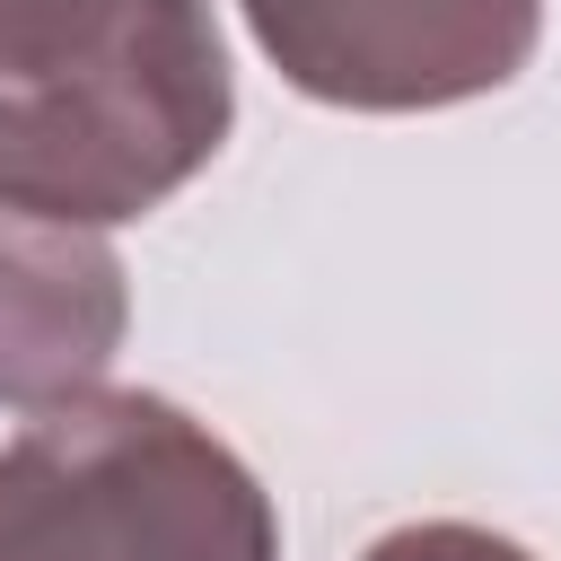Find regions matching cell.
Returning <instances> with one entry per match:
<instances>
[{
  "label": "cell",
  "instance_id": "cell-3",
  "mask_svg": "<svg viewBox=\"0 0 561 561\" xmlns=\"http://www.w3.org/2000/svg\"><path fill=\"white\" fill-rule=\"evenodd\" d=\"M263 61L342 114H438L508 88L543 44V0H237Z\"/></svg>",
  "mask_w": 561,
  "mask_h": 561
},
{
  "label": "cell",
  "instance_id": "cell-5",
  "mask_svg": "<svg viewBox=\"0 0 561 561\" xmlns=\"http://www.w3.org/2000/svg\"><path fill=\"white\" fill-rule=\"evenodd\" d=\"M359 561H535L517 535H491L473 517H412V526H386Z\"/></svg>",
  "mask_w": 561,
  "mask_h": 561
},
{
  "label": "cell",
  "instance_id": "cell-4",
  "mask_svg": "<svg viewBox=\"0 0 561 561\" xmlns=\"http://www.w3.org/2000/svg\"><path fill=\"white\" fill-rule=\"evenodd\" d=\"M131 333V280L105 228L0 202V412H61L105 386Z\"/></svg>",
  "mask_w": 561,
  "mask_h": 561
},
{
  "label": "cell",
  "instance_id": "cell-1",
  "mask_svg": "<svg viewBox=\"0 0 561 561\" xmlns=\"http://www.w3.org/2000/svg\"><path fill=\"white\" fill-rule=\"evenodd\" d=\"M237 123L210 0H0V202L123 228L184 193Z\"/></svg>",
  "mask_w": 561,
  "mask_h": 561
},
{
  "label": "cell",
  "instance_id": "cell-2",
  "mask_svg": "<svg viewBox=\"0 0 561 561\" xmlns=\"http://www.w3.org/2000/svg\"><path fill=\"white\" fill-rule=\"evenodd\" d=\"M0 561H280V508L210 421L96 386L0 438Z\"/></svg>",
  "mask_w": 561,
  "mask_h": 561
}]
</instances>
